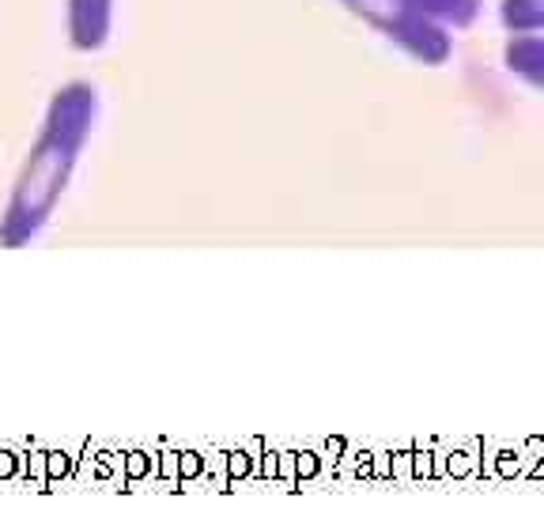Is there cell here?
<instances>
[{"label":"cell","instance_id":"obj_1","mask_svg":"<svg viewBox=\"0 0 544 510\" xmlns=\"http://www.w3.org/2000/svg\"><path fill=\"white\" fill-rule=\"evenodd\" d=\"M95 125L99 87L91 80H68L53 91L0 212V250H23L50 227L72 186V174L80 167V155L91 144Z\"/></svg>","mask_w":544,"mask_h":510},{"label":"cell","instance_id":"obj_2","mask_svg":"<svg viewBox=\"0 0 544 510\" xmlns=\"http://www.w3.org/2000/svg\"><path fill=\"white\" fill-rule=\"evenodd\" d=\"M337 4L420 65L439 68L454 57V31L427 19L408 0H337Z\"/></svg>","mask_w":544,"mask_h":510},{"label":"cell","instance_id":"obj_3","mask_svg":"<svg viewBox=\"0 0 544 510\" xmlns=\"http://www.w3.org/2000/svg\"><path fill=\"white\" fill-rule=\"evenodd\" d=\"M118 0H65V34L76 53H99L114 31Z\"/></svg>","mask_w":544,"mask_h":510},{"label":"cell","instance_id":"obj_4","mask_svg":"<svg viewBox=\"0 0 544 510\" xmlns=\"http://www.w3.org/2000/svg\"><path fill=\"white\" fill-rule=\"evenodd\" d=\"M503 65L533 91H544V31L541 34H510L503 46Z\"/></svg>","mask_w":544,"mask_h":510},{"label":"cell","instance_id":"obj_5","mask_svg":"<svg viewBox=\"0 0 544 510\" xmlns=\"http://www.w3.org/2000/svg\"><path fill=\"white\" fill-rule=\"evenodd\" d=\"M412 8H420L427 19L442 23L446 31H473L480 12H484V0H408Z\"/></svg>","mask_w":544,"mask_h":510},{"label":"cell","instance_id":"obj_6","mask_svg":"<svg viewBox=\"0 0 544 510\" xmlns=\"http://www.w3.org/2000/svg\"><path fill=\"white\" fill-rule=\"evenodd\" d=\"M499 23L507 34H541L544 0H499Z\"/></svg>","mask_w":544,"mask_h":510}]
</instances>
